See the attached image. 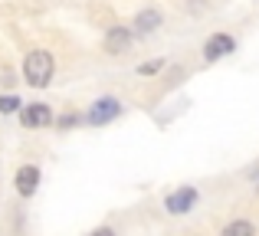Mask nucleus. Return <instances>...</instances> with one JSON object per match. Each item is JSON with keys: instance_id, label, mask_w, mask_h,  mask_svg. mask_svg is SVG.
<instances>
[{"instance_id": "14", "label": "nucleus", "mask_w": 259, "mask_h": 236, "mask_svg": "<svg viewBox=\"0 0 259 236\" xmlns=\"http://www.w3.org/2000/svg\"><path fill=\"white\" fill-rule=\"evenodd\" d=\"M89 236H115V233L108 230V226H102V230H95V233H89Z\"/></svg>"}, {"instance_id": "4", "label": "nucleus", "mask_w": 259, "mask_h": 236, "mask_svg": "<svg viewBox=\"0 0 259 236\" xmlns=\"http://www.w3.org/2000/svg\"><path fill=\"white\" fill-rule=\"evenodd\" d=\"M227 53H233V36H227V33H217V36L207 39V46H203V56L213 63V59L227 56Z\"/></svg>"}, {"instance_id": "2", "label": "nucleus", "mask_w": 259, "mask_h": 236, "mask_svg": "<svg viewBox=\"0 0 259 236\" xmlns=\"http://www.w3.org/2000/svg\"><path fill=\"white\" fill-rule=\"evenodd\" d=\"M118 112H121L118 99H99V102L92 105V112H89V121H92V125H105V121L118 118Z\"/></svg>"}, {"instance_id": "1", "label": "nucleus", "mask_w": 259, "mask_h": 236, "mask_svg": "<svg viewBox=\"0 0 259 236\" xmlns=\"http://www.w3.org/2000/svg\"><path fill=\"white\" fill-rule=\"evenodd\" d=\"M23 76H26V82L30 85H46L53 79V56L46 50H33L30 56H26V63H23Z\"/></svg>"}, {"instance_id": "9", "label": "nucleus", "mask_w": 259, "mask_h": 236, "mask_svg": "<svg viewBox=\"0 0 259 236\" xmlns=\"http://www.w3.org/2000/svg\"><path fill=\"white\" fill-rule=\"evenodd\" d=\"M220 236H256V226L249 223V220H233V223L223 226Z\"/></svg>"}, {"instance_id": "10", "label": "nucleus", "mask_w": 259, "mask_h": 236, "mask_svg": "<svg viewBox=\"0 0 259 236\" xmlns=\"http://www.w3.org/2000/svg\"><path fill=\"white\" fill-rule=\"evenodd\" d=\"M17 109H20V99H13V96L0 99V112H4V115H10V112H17Z\"/></svg>"}, {"instance_id": "13", "label": "nucleus", "mask_w": 259, "mask_h": 236, "mask_svg": "<svg viewBox=\"0 0 259 236\" xmlns=\"http://www.w3.org/2000/svg\"><path fill=\"white\" fill-rule=\"evenodd\" d=\"M76 121H79V115H63V118H59V125L69 128V125H76Z\"/></svg>"}, {"instance_id": "8", "label": "nucleus", "mask_w": 259, "mask_h": 236, "mask_svg": "<svg viewBox=\"0 0 259 236\" xmlns=\"http://www.w3.org/2000/svg\"><path fill=\"white\" fill-rule=\"evenodd\" d=\"M135 26H138V33H151V30H158V26H161V13H158V10H145V13H138Z\"/></svg>"}, {"instance_id": "6", "label": "nucleus", "mask_w": 259, "mask_h": 236, "mask_svg": "<svg viewBox=\"0 0 259 236\" xmlns=\"http://www.w3.org/2000/svg\"><path fill=\"white\" fill-rule=\"evenodd\" d=\"M194 204H197V191H194V187H181L177 194L167 197V210H171V213H187Z\"/></svg>"}, {"instance_id": "12", "label": "nucleus", "mask_w": 259, "mask_h": 236, "mask_svg": "<svg viewBox=\"0 0 259 236\" xmlns=\"http://www.w3.org/2000/svg\"><path fill=\"white\" fill-rule=\"evenodd\" d=\"M0 82L10 85V82H17V79H13V72H10V69H0Z\"/></svg>"}, {"instance_id": "11", "label": "nucleus", "mask_w": 259, "mask_h": 236, "mask_svg": "<svg viewBox=\"0 0 259 236\" xmlns=\"http://www.w3.org/2000/svg\"><path fill=\"white\" fill-rule=\"evenodd\" d=\"M158 69H161V63H145V66H138L141 76H151V72H158Z\"/></svg>"}, {"instance_id": "7", "label": "nucleus", "mask_w": 259, "mask_h": 236, "mask_svg": "<svg viewBox=\"0 0 259 236\" xmlns=\"http://www.w3.org/2000/svg\"><path fill=\"white\" fill-rule=\"evenodd\" d=\"M36 184H39V171L33 164H26V167L17 171V191L23 194V197H30V194L36 191Z\"/></svg>"}, {"instance_id": "3", "label": "nucleus", "mask_w": 259, "mask_h": 236, "mask_svg": "<svg viewBox=\"0 0 259 236\" xmlns=\"http://www.w3.org/2000/svg\"><path fill=\"white\" fill-rule=\"evenodd\" d=\"M128 46H132V30H125V26H112V30L105 33V50L112 53V56H121Z\"/></svg>"}, {"instance_id": "5", "label": "nucleus", "mask_w": 259, "mask_h": 236, "mask_svg": "<svg viewBox=\"0 0 259 236\" xmlns=\"http://www.w3.org/2000/svg\"><path fill=\"white\" fill-rule=\"evenodd\" d=\"M23 125H30V128H39V125H50L53 121V112H50V105H43V102H33V105H26L23 109Z\"/></svg>"}]
</instances>
